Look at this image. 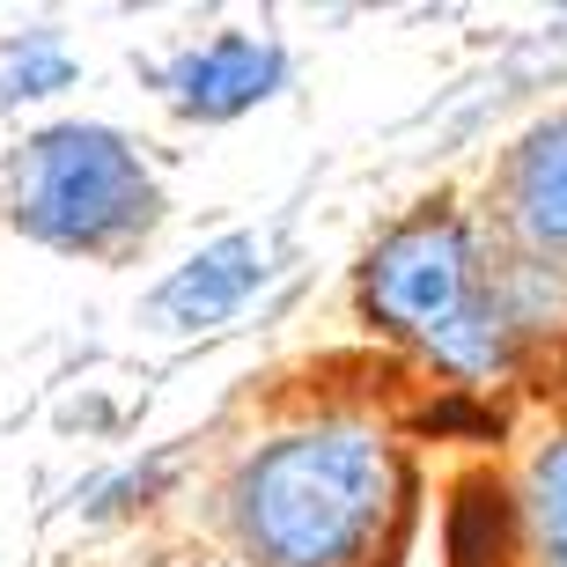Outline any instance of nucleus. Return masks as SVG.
<instances>
[{
    "label": "nucleus",
    "mask_w": 567,
    "mask_h": 567,
    "mask_svg": "<svg viewBox=\"0 0 567 567\" xmlns=\"http://www.w3.org/2000/svg\"><path fill=\"white\" fill-rule=\"evenodd\" d=\"M266 280V244L258 236H221L207 251H192L177 274L155 288V324L192 332V324H221L229 310H244V295Z\"/></svg>",
    "instance_id": "39448f33"
},
{
    "label": "nucleus",
    "mask_w": 567,
    "mask_h": 567,
    "mask_svg": "<svg viewBox=\"0 0 567 567\" xmlns=\"http://www.w3.org/2000/svg\"><path fill=\"white\" fill-rule=\"evenodd\" d=\"M66 82H74V60H66L60 44L38 38L16 60V74H8V89H0V96H52V89H66Z\"/></svg>",
    "instance_id": "6e6552de"
},
{
    "label": "nucleus",
    "mask_w": 567,
    "mask_h": 567,
    "mask_svg": "<svg viewBox=\"0 0 567 567\" xmlns=\"http://www.w3.org/2000/svg\"><path fill=\"white\" fill-rule=\"evenodd\" d=\"M530 524H538L546 567H567V442H553L530 464Z\"/></svg>",
    "instance_id": "0eeeda50"
},
{
    "label": "nucleus",
    "mask_w": 567,
    "mask_h": 567,
    "mask_svg": "<svg viewBox=\"0 0 567 567\" xmlns=\"http://www.w3.org/2000/svg\"><path fill=\"white\" fill-rule=\"evenodd\" d=\"M516 214L538 244H567V111L524 141L516 163Z\"/></svg>",
    "instance_id": "423d86ee"
},
{
    "label": "nucleus",
    "mask_w": 567,
    "mask_h": 567,
    "mask_svg": "<svg viewBox=\"0 0 567 567\" xmlns=\"http://www.w3.org/2000/svg\"><path fill=\"white\" fill-rule=\"evenodd\" d=\"M155 177L141 147L111 126H44L22 141L16 177H8V214L22 236L52 251H111L155 221Z\"/></svg>",
    "instance_id": "f03ea898"
},
{
    "label": "nucleus",
    "mask_w": 567,
    "mask_h": 567,
    "mask_svg": "<svg viewBox=\"0 0 567 567\" xmlns=\"http://www.w3.org/2000/svg\"><path fill=\"white\" fill-rule=\"evenodd\" d=\"M369 310L391 332L435 347L450 369H486L494 361V324L480 302V274H472V244H464L457 214H413L405 229H391L361 274Z\"/></svg>",
    "instance_id": "7ed1b4c3"
},
{
    "label": "nucleus",
    "mask_w": 567,
    "mask_h": 567,
    "mask_svg": "<svg viewBox=\"0 0 567 567\" xmlns=\"http://www.w3.org/2000/svg\"><path fill=\"white\" fill-rule=\"evenodd\" d=\"M288 74V52L274 38H244V30H221L199 52L169 66V104L185 118H236V111L266 104Z\"/></svg>",
    "instance_id": "20e7f679"
},
{
    "label": "nucleus",
    "mask_w": 567,
    "mask_h": 567,
    "mask_svg": "<svg viewBox=\"0 0 567 567\" xmlns=\"http://www.w3.org/2000/svg\"><path fill=\"white\" fill-rule=\"evenodd\" d=\"M399 502V464L361 427H310L236 472V524L266 567H361Z\"/></svg>",
    "instance_id": "f257e3e1"
}]
</instances>
